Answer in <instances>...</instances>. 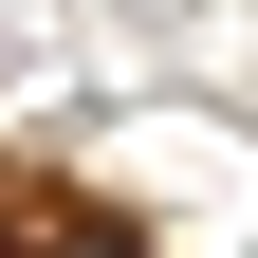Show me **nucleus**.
<instances>
[{
  "mask_svg": "<svg viewBox=\"0 0 258 258\" xmlns=\"http://www.w3.org/2000/svg\"><path fill=\"white\" fill-rule=\"evenodd\" d=\"M19 258H129V240H19Z\"/></svg>",
  "mask_w": 258,
  "mask_h": 258,
  "instance_id": "nucleus-1",
  "label": "nucleus"
}]
</instances>
